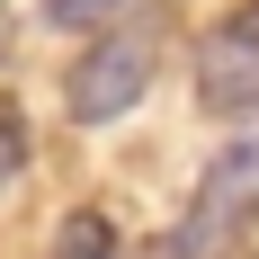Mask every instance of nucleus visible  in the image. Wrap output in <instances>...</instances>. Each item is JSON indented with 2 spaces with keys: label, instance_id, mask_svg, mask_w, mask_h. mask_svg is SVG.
Returning a JSON list of instances; mask_svg holds the SVG:
<instances>
[{
  "label": "nucleus",
  "instance_id": "nucleus-1",
  "mask_svg": "<svg viewBox=\"0 0 259 259\" xmlns=\"http://www.w3.org/2000/svg\"><path fill=\"white\" fill-rule=\"evenodd\" d=\"M259 214V134H241L233 152L206 170V188H197V206H188V224L170 233V259H224L241 241V224Z\"/></svg>",
  "mask_w": 259,
  "mask_h": 259
},
{
  "label": "nucleus",
  "instance_id": "nucleus-2",
  "mask_svg": "<svg viewBox=\"0 0 259 259\" xmlns=\"http://www.w3.org/2000/svg\"><path fill=\"white\" fill-rule=\"evenodd\" d=\"M152 36H116V27H107L99 45L80 54L72 72H63V107H72L80 125H116V116H125L134 99H143V90H152Z\"/></svg>",
  "mask_w": 259,
  "mask_h": 259
},
{
  "label": "nucleus",
  "instance_id": "nucleus-3",
  "mask_svg": "<svg viewBox=\"0 0 259 259\" xmlns=\"http://www.w3.org/2000/svg\"><path fill=\"white\" fill-rule=\"evenodd\" d=\"M197 99H206V116H233V125L259 116V0H241V9H224L206 27V45H197Z\"/></svg>",
  "mask_w": 259,
  "mask_h": 259
},
{
  "label": "nucleus",
  "instance_id": "nucleus-4",
  "mask_svg": "<svg viewBox=\"0 0 259 259\" xmlns=\"http://www.w3.org/2000/svg\"><path fill=\"white\" fill-rule=\"evenodd\" d=\"M54 259H116V224H107L99 206L63 214V233H54Z\"/></svg>",
  "mask_w": 259,
  "mask_h": 259
},
{
  "label": "nucleus",
  "instance_id": "nucleus-5",
  "mask_svg": "<svg viewBox=\"0 0 259 259\" xmlns=\"http://www.w3.org/2000/svg\"><path fill=\"white\" fill-rule=\"evenodd\" d=\"M27 179V116L18 107H0V197Z\"/></svg>",
  "mask_w": 259,
  "mask_h": 259
},
{
  "label": "nucleus",
  "instance_id": "nucleus-6",
  "mask_svg": "<svg viewBox=\"0 0 259 259\" xmlns=\"http://www.w3.org/2000/svg\"><path fill=\"white\" fill-rule=\"evenodd\" d=\"M116 9H125V0H45V18L72 27V36H80V27H116Z\"/></svg>",
  "mask_w": 259,
  "mask_h": 259
},
{
  "label": "nucleus",
  "instance_id": "nucleus-7",
  "mask_svg": "<svg viewBox=\"0 0 259 259\" xmlns=\"http://www.w3.org/2000/svg\"><path fill=\"white\" fill-rule=\"evenodd\" d=\"M0 54H9V18H0Z\"/></svg>",
  "mask_w": 259,
  "mask_h": 259
}]
</instances>
